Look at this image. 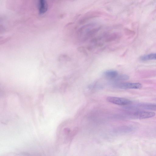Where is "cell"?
Segmentation results:
<instances>
[{
	"label": "cell",
	"instance_id": "obj_1",
	"mask_svg": "<svg viewBox=\"0 0 156 156\" xmlns=\"http://www.w3.org/2000/svg\"><path fill=\"white\" fill-rule=\"evenodd\" d=\"M115 87L121 89H138L142 87V84L138 83L122 82L116 83L114 84Z\"/></svg>",
	"mask_w": 156,
	"mask_h": 156
},
{
	"label": "cell",
	"instance_id": "obj_3",
	"mask_svg": "<svg viewBox=\"0 0 156 156\" xmlns=\"http://www.w3.org/2000/svg\"><path fill=\"white\" fill-rule=\"evenodd\" d=\"M155 115V113L153 112L146 111H138L133 114L134 117L139 119L151 118L154 116Z\"/></svg>",
	"mask_w": 156,
	"mask_h": 156
},
{
	"label": "cell",
	"instance_id": "obj_12",
	"mask_svg": "<svg viewBox=\"0 0 156 156\" xmlns=\"http://www.w3.org/2000/svg\"><path fill=\"white\" fill-rule=\"evenodd\" d=\"M98 39L96 38H93L91 39L90 41L91 43H96L97 42Z\"/></svg>",
	"mask_w": 156,
	"mask_h": 156
},
{
	"label": "cell",
	"instance_id": "obj_11",
	"mask_svg": "<svg viewBox=\"0 0 156 156\" xmlns=\"http://www.w3.org/2000/svg\"><path fill=\"white\" fill-rule=\"evenodd\" d=\"M77 50L79 52L83 53L85 55L87 56L88 55L87 53L85 48L83 46H81L78 47Z\"/></svg>",
	"mask_w": 156,
	"mask_h": 156
},
{
	"label": "cell",
	"instance_id": "obj_2",
	"mask_svg": "<svg viewBox=\"0 0 156 156\" xmlns=\"http://www.w3.org/2000/svg\"><path fill=\"white\" fill-rule=\"evenodd\" d=\"M106 100L108 102L120 105H129L132 103V101L128 99L113 96H108Z\"/></svg>",
	"mask_w": 156,
	"mask_h": 156
},
{
	"label": "cell",
	"instance_id": "obj_7",
	"mask_svg": "<svg viewBox=\"0 0 156 156\" xmlns=\"http://www.w3.org/2000/svg\"><path fill=\"white\" fill-rule=\"evenodd\" d=\"M100 29V27L94 28L89 31L86 34L84 37L83 40L86 41L89 38L94 36Z\"/></svg>",
	"mask_w": 156,
	"mask_h": 156
},
{
	"label": "cell",
	"instance_id": "obj_8",
	"mask_svg": "<svg viewBox=\"0 0 156 156\" xmlns=\"http://www.w3.org/2000/svg\"><path fill=\"white\" fill-rule=\"evenodd\" d=\"M118 37V35L116 33H113L108 35L105 38L106 42H110L115 40Z\"/></svg>",
	"mask_w": 156,
	"mask_h": 156
},
{
	"label": "cell",
	"instance_id": "obj_4",
	"mask_svg": "<svg viewBox=\"0 0 156 156\" xmlns=\"http://www.w3.org/2000/svg\"><path fill=\"white\" fill-rule=\"evenodd\" d=\"M103 75L107 79L113 80L118 75V73L115 70H109L104 71Z\"/></svg>",
	"mask_w": 156,
	"mask_h": 156
},
{
	"label": "cell",
	"instance_id": "obj_5",
	"mask_svg": "<svg viewBox=\"0 0 156 156\" xmlns=\"http://www.w3.org/2000/svg\"><path fill=\"white\" fill-rule=\"evenodd\" d=\"M38 8L40 14H43L47 12L48 6L46 0H39Z\"/></svg>",
	"mask_w": 156,
	"mask_h": 156
},
{
	"label": "cell",
	"instance_id": "obj_10",
	"mask_svg": "<svg viewBox=\"0 0 156 156\" xmlns=\"http://www.w3.org/2000/svg\"><path fill=\"white\" fill-rule=\"evenodd\" d=\"M129 78V77L128 75L126 74H122L118 75L113 80L115 82H117L120 81L126 80H128Z\"/></svg>",
	"mask_w": 156,
	"mask_h": 156
},
{
	"label": "cell",
	"instance_id": "obj_6",
	"mask_svg": "<svg viewBox=\"0 0 156 156\" xmlns=\"http://www.w3.org/2000/svg\"><path fill=\"white\" fill-rule=\"evenodd\" d=\"M139 107L147 110L156 111V104L144 103L139 105Z\"/></svg>",
	"mask_w": 156,
	"mask_h": 156
},
{
	"label": "cell",
	"instance_id": "obj_13",
	"mask_svg": "<svg viewBox=\"0 0 156 156\" xmlns=\"http://www.w3.org/2000/svg\"><path fill=\"white\" fill-rule=\"evenodd\" d=\"M87 49L90 51H91L92 50V48L91 46H88L87 47Z\"/></svg>",
	"mask_w": 156,
	"mask_h": 156
},
{
	"label": "cell",
	"instance_id": "obj_9",
	"mask_svg": "<svg viewBox=\"0 0 156 156\" xmlns=\"http://www.w3.org/2000/svg\"><path fill=\"white\" fill-rule=\"evenodd\" d=\"M141 59L143 61L156 60V53H152L144 55L141 57Z\"/></svg>",
	"mask_w": 156,
	"mask_h": 156
}]
</instances>
